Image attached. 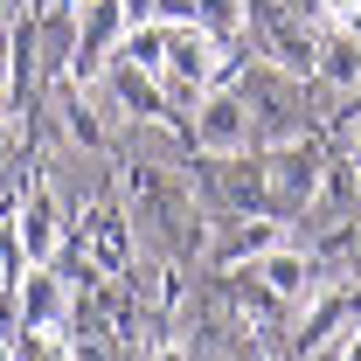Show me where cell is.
<instances>
[{
    "label": "cell",
    "instance_id": "9",
    "mask_svg": "<svg viewBox=\"0 0 361 361\" xmlns=\"http://www.w3.org/2000/svg\"><path fill=\"white\" fill-rule=\"evenodd\" d=\"M0 90H7V49H0Z\"/></svg>",
    "mask_w": 361,
    "mask_h": 361
},
{
    "label": "cell",
    "instance_id": "2",
    "mask_svg": "<svg viewBox=\"0 0 361 361\" xmlns=\"http://www.w3.org/2000/svg\"><path fill=\"white\" fill-rule=\"evenodd\" d=\"M195 139H202L209 153H243V146H250V104L229 97V90H216V97L195 111Z\"/></svg>",
    "mask_w": 361,
    "mask_h": 361
},
{
    "label": "cell",
    "instance_id": "3",
    "mask_svg": "<svg viewBox=\"0 0 361 361\" xmlns=\"http://www.w3.org/2000/svg\"><path fill=\"white\" fill-rule=\"evenodd\" d=\"M118 28H126V14H118V0H90V21H84V42H77V70H97L104 63V49L118 42Z\"/></svg>",
    "mask_w": 361,
    "mask_h": 361
},
{
    "label": "cell",
    "instance_id": "7",
    "mask_svg": "<svg viewBox=\"0 0 361 361\" xmlns=\"http://www.w3.org/2000/svg\"><path fill=\"white\" fill-rule=\"evenodd\" d=\"M278 188H285V195L313 188V160H299V153H292V160H278Z\"/></svg>",
    "mask_w": 361,
    "mask_h": 361
},
{
    "label": "cell",
    "instance_id": "10",
    "mask_svg": "<svg viewBox=\"0 0 361 361\" xmlns=\"http://www.w3.org/2000/svg\"><path fill=\"white\" fill-rule=\"evenodd\" d=\"M0 361H14V348H7V341H0Z\"/></svg>",
    "mask_w": 361,
    "mask_h": 361
},
{
    "label": "cell",
    "instance_id": "6",
    "mask_svg": "<svg viewBox=\"0 0 361 361\" xmlns=\"http://www.w3.org/2000/svg\"><path fill=\"white\" fill-rule=\"evenodd\" d=\"M326 77H334V84H355V77H361V49L355 42H334V49H326Z\"/></svg>",
    "mask_w": 361,
    "mask_h": 361
},
{
    "label": "cell",
    "instance_id": "4",
    "mask_svg": "<svg viewBox=\"0 0 361 361\" xmlns=\"http://www.w3.org/2000/svg\"><path fill=\"white\" fill-rule=\"evenodd\" d=\"M21 257H28V264H49V257H56V202H49L42 188H35L28 209H21Z\"/></svg>",
    "mask_w": 361,
    "mask_h": 361
},
{
    "label": "cell",
    "instance_id": "5",
    "mask_svg": "<svg viewBox=\"0 0 361 361\" xmlns=\"http://www.w3.org/2000/svg\"><path fill=\"white\" fill-rule=\"evenodd\" d=\"M257 278H264V285L278 292V299H299V292L313 285V271H306V257H292V250H271Z\"/></svg>",
    "mask_w": 361,
    "mask_h": 361
},
{
    "label": "cell",
    "instance_id": "1",
    "mask_svg": "<svg viewBox=\"0 0 361 361\" xmlns=\"http://www.w3.org/2000/svg\"><path fill=\"white\" fill-rule=\"evenodd\" d=\"M223 63L216 28H195V21H167V49H160V70H174V84H209Z\"/></svg>",
    "mask_w": 361,
    "mask_h": 361
},
{
    "label": "cell",
    "instance_id": "11",
    "mask_svg": "<svg viewBox=\"0 0 361 361\" xmlns=\"http://www.w3.org/2000/svg\"><path fill=\"white\" fill-rule=\"evenodd\" d=\"M0 14H7V0H0Z\"/></svg>",
    "mask_w": 361,
    "mask_h": 361
},
{
    "label": "cell",
    "instance_id": "8",
    "mask_svg": "<svg viewBox=\"0 0 361 361\" xmlns=\"http://www.w3.org/2000/svg\"><path fill=\"white\" fill-rule=\"evenodd\" d=\"M153 361H188V355H180L174 341H160V348H153Z\"/></svg>",
    "mask_w": 361,
    "mask_h": 361
}]
</instances>
